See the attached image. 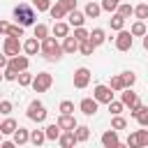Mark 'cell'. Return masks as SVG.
Wrapping results in <instances>:
<instances>
[{
  "label": "cell",
  "instance_id": "9",
  "mask_svg": "<svg viewBox=\"0 0 148 148\" xmlns=\"http://www.w3.org/2000/svg\"><path fill=\"white\" fill-rule=\"evenodd\" d=\"M102 146L104 148H118L120 146V139H118V130H106L104 134H102Z\"/></svg>",
  "mask_w": 148,
  "mask_h": 148
},
{
  "label": "cell",
  "instance_id": "39",
  "mask_svg": "<svg viewBox=\"0 0 148 148\" xmlns=\"http://www.w3.org/2000/svg\"><path fill=\"white\" fill-rule=\"evenodd\" d=\"M14 111V104L9 99H0V116H9Z\"/></svg>",
  "mask_w": 148,
  "mask_h": 148
},
{
  "label": "cell",
  "instance_id": "3",
  "mask_svg": "<svg viewBox=\"0 0 148 148\" xmlns=\"http://www.w3.org/2000/svg\"><path fill=\"white\" fill-rule=\"evenodd\" d=\"M32 90L35 92H46L51 86H53V76L49 74V72H39V74H35L32 76Z\"/></svg>",
  "mask_w": 148,
  "mask_h": 148
},
{
  "label": "cell",
  "instance_id": "28",
  "mask_svg": "<svg viewBox=\"0 0 148 148\" xmlns=\"http://www.w3.org/2000/svg\"><path fill=\"white\" fill-rule=\"evenodd\" d=\"M49 14H51V18H56V21H60L62 16H67V12L62 9V5H60V2L51 5V7H49Z\"/></svg>",
  "mask_w": 148,
  "mask_h": 148
},
{
  "label": "cell",
  "instance_id": "26",
  "mask_svg": "<svg viewBox=\"0 0 148 148\" xmlns=\"http://www.w3.org/2000/svg\"><path fill=\"white\" fill-rule=\"evenodd\" d=\"M109 23H111V30H116V32H118V30H123V28H125V16H120L118 12H113V16L109 18Z\"/></svg>",
  "mask_w": 148,
  "mask_h": 148
},
{
  "label": "cell",
  "instance_id": "35",
  "mask_svg": "<svg viewBox=\"0 0 148 148\" xmlns=\"http://www.w3.org/2000/svg\"><path fill=\"white\" fill-rule=\"evenodd\" d=\"M35 37L42 42L44 37H49V28H46V23H35Z\"/></svg>",
  "mask_w": 148,
  "mask_h": 148
},
{
  "label": "cell",
  "instance_id": "33",
  "mask_svg": "<svg viewBox=\"0 0 148 148\" xmlns=\"http://www.w3.org/2000/svg\"><path fill=\"white\" fill-rule=\"evenodd\" d=\"M120 79H123V86H125V88H132V86L136 83V74H134V72H130V69H127V72H123V74H120Z\"/></svg>",
  "mask_w": 148,
  "mask_h": 148
},
{
  "label": "cell",
  "instance_id": "15",
  "mask_svg": "<svg viewBox=\"0 0 148 148\" xmlns=\"http://www.w3.org/2000/svg\"><path fill=\"white\" fill-rule=\"evenodd\" d=\"M12 141H14V146H25L30 141V132L25 127H16L14 134H12Z\"/></svg>",
  "mask_w": 148,
  "mask_h": 148
},
{
  "label": "cell",
  "instance_id": "4",
  "mask_svg": "<svg viewBox=\"0 0 148 148\" xmlns=\"http://www.w3.org/2000/svg\"><path fill=\"white\" fill-rule=\"evenodd\" d=\"M46 116H49V111H46V106H44L39 99H32V102L28 104V118H30V120H35V123H44Z\"/></svg>",
  "mask_w": 148,
  "mask_h": 148
},
{
  "label": "cell",
  "instance_id": "42",
  "mask_svg": "<svg viewBox=\"0 0 148 148\" xmlns=\"http://www.w3.org/2000/svg\"><path fill=\"white\" fill-rule=\"evenodd\" d=\"M32 7H35L37 12H49V7H51V0H32Z\"/></svg>",
  "mask_w": 148,
  "mask_h": 148
},
{
  "label": "cell",
  "instance_id": "38",
  "mask_svg": "<svg viewBox=\"0 0 148 148\" xmlns=\"http://www.w3.org/2000/svg\"><path fill=\"white\" fill-rule=\"evenodd\" d=\"M111 127H113V130H125V127H127V120H125V118L118 113V116H113V120H111Z\"/></svg>",
  "mask_w": 148,
  "mask_h": 148
},
{
  "label": "cell",
  "instance_id": "34",
  "mask_svg": "<svg viewBox=\"0 0 148 148\" xmlns=\"http://www.w3.org/2000/svg\"><path fill=\"white\" fill-rule=\"evenodd\" d=\"M123 109H125V104H123L120 99H111V102H109V113H111V116L123 113Z\"/></svg>",
  "mask_w": 148,
  "mask_h": 148
},
{
  "label": "cell",
  "instance_id": "54",
  "mask_svg": "<svg viewBox=\"0 0 148 148\" xmlns=\"http://www.w3.org/2000/svg\"><path fill=\"white\" fill-rule=\"evenodd\" d=\"M146 127H148V123H146Z\"/></svg>",
  "mask_w": 148,
  "mask_h": 148
},
{
  "label": "cell",
  "instance_id": "18",
  "mask_svg": "<svg viewBox=\"0 0 148 148\" xmlns=\"http://www.w3.org/2000/svg\"><path fill=\"white\" fill-rule=\"evenodd\" d=\"M16 127H18V123H16L14 118H5V120H0V132H2V136H12Z\"/></svg>",
  "mask_w": 148,
  "mask_h": 148
},
{
  "label": "cell",
  "instance_id": "36",
  "mask_svg": "<svg viewBox=\"0 0 148 148\" xmlns=\"http://www.w3.org/2000/svg\"><path fill=\"white\" fill-rule=\"evenodd\" d=\"M109 88L113 90V92H120L125 86H123V79H120V74H116V76H111V83H109Z\"/></svg>",
  "mask_w": 148,
  "mask_h": 148
},
{
  "label": "cell",
  "instance_id": "48",
  "mask_svg": "<svg viewBox=\"0 0 148 148\" xmlns=\"http://www.w3.org/2000/svg\"><path fill=\"white\" fill-rule=\"evenodd\" d=\"M7 32H9V23L0 18V35H7Z\"/></svg>",
  "mask_w": 148,
  "mask_h": 148
},
{
  "label": "cell",
  "instance_id": "41",
  "mask_svg": "<svg viewBox=\"0 0 148 148\" xmlns=\"http://www.w3.org/2000/svg\"><path fill=\"white\" fill-rule=\"evenodd\" d=\"M58 111H60V113H74V102L62 99V102H60V106H58Z\"/></svg>",
  "mask_w": 148,
  "mask_h": 148
},
{
  "label": "cell",
  "instance_id": "27",
  "mask_svg": "<svg viewBox=\"0 0 148 148\" xmlns=\"http://www.w3.org/2000/svg\"><path fill=\"white\" fill-rule=\"evenodd\" d=\"M116 12H118L120 16H125V18H130V16H134V7H132L130 2H118V7H116Z\"/></svg>",
  "mask_w": 148,
  "mask_h": 148
},
{
  "label": "cell",
  "instance_id": "47",
  "mask_svg": "<svg viewBox=\"0 0 148 148\" xmlns=\"http://www.w3.org/2000/svg\"><path fill=\"white\" fill-rule=\"evenodd\" d=\"M127 146H130V148H139V143H136V134H134V132L127 136Z\"/></svg>",
  "mask_w": 148,
  "mask_h": 148
},
{
  "label": "cell",
  "instance_id": "1",
  "mask_svg": "<svg viewBox=\"0 0 148 148\" xmlns=\"http://www.w3.org/2000/svg\"><path fill=\"white\" fill-rule=\"evenodd\" d=\"M39 53L49 60V62H56V60H60L62 58V44L56 39V37H44L42 39V49H39Z\"/></svg>",
  "mask_w": 148,
  "mask_h": 148
},
{
  "label": "cell",
  "instance_id": "6",
  "mask_svg": "<svg viewBox=\"0 0 148 148\" xmlns=\"http://www.w3.org/2000/svg\"><path fill=\"white\" fill-rule=\"evenodd\" d=\"M132 44H134V37H132V32L130 30H118V35H116V49L118 51H130L132 49Z\"/></svg>",
  "mask_w": 148,
  "mask_h": 148
},
{
  "label": "cell",
  "instance_id": "53",
  "mask_svg": "<svg viewBox=\"0 0 148 148\" xmlns=\"http://www.w3.org/2000/svg\"><path fill=\"white\" fill-rule=\"evenodd\" d=\"M0 143H2V132H0Z\"/></svg>",
  "mask_w": 148,
  "mask_h": 148
},
{
  "label": "cell",
  "instance_id": "49",
  "mask_svg": "<svg viewBox=\"0 0 148 148\" xmlns=\"http://www.w3.org/2000/svg\"><path fill=\"white\" fill-rule=\"evenodd\" d=\"M7 62H9V58L2 53V56H0V69H5V67H7Z\"/></svg>",
  "mask_w": 148,
  "mask_h": 148
},
{
  "label": "cell",
  "instance_id": "17",
  "mask_svg": "<svg viewBox=\"0 0 148 148\" xmlns=\"http://www.w3.org/2000/svg\"><path fill=\"white\" fill-rule=\"evenodd\" d=\"M67 23H69L72 28H79V25L86 23V14L79 12V9H72V12H67Z\"/></svg>",
  "mask_w": 148,
  "mask_h": 148
},
{
  "label": "cell",
  "instance_id": "55",
  "mask_svg": "<svg viewBox=\"0 0 148 148\" xmlns=\"http://www.w3.org/2000/svg\"><path fill=\"white\" fill-rule=\"evenodd\" d=\"M116 2H120V0H116Z\"/></svg>",
  "mask_w": 148,
  "mask_h": 148
},
{
  "label": "cell",
  "instance_id": "37",
  "mask_svg": "<svg viewBox=\"0 0 148 148\" xmlns=\"http://www.w3.org/2000/svg\"><path fill=\"white\" fill-rule=\"evenodd\" d=\"M134 134H136V143H139V148L148 146V130H136Z\"/></svg>",
  "mask_w": 148,
  "mask_h": 148
},
{
  "label": "cell",
  "instance_id": "45",
  "mask_svg": "<svg viewBox=\"0 0 148 148\" xmlns=\"http://www.w3.org/2000/svg\"><path fill=\"white\" fill-rule=\"evenodd\" d=\"M7 35L18 37V39H21V37H23V25H18V23H16V25H9V32H7Z\"/></svg>",
  "mask_w": 148,
  "mask_h": 148
},
{
  "label": "cell",
  "instance_id": "22",
  "mask_svg": "<svg viewBox=\"0 0 148 148\" xmlns=\"http://www.w3.org/2000/svg\"><path fill=\"white\" fill-rule=\"evenodd\" d=\"M67 35H69V23L56 21L53 23V37H67Z\"/></svg>",
  "mask_w": 148,
  "mask_h": 148
},
{
  "label": "cell",
  "instance_id": "13",
  "mask_svg": "<svg viewBox=\"0 0 148 148\" xmlns=\"http://www.w3.org/2000/svg\"><path fill=\"white\" fill-rule=\"evenodd\" d=\"M7 65H9L12 69H16V72H23V69H28L30 60H28V56H12Z\"/></svg>",
  "mask_w": 148,
  "mask_h": 148
},
{
  "label": "cell",
  "instance_id": "46",
  "mask_svg": "<svg viewBox=\"0 0 148 148\" xmlns=\"http://www.w3.org/2000/svg\"><path fill=\"white\" fill-rule=\"evenodd\" d=\"M60 5H62V9L65 12H72V9H76V0H58Z\"/></svg>",
  "mask_w": 148,
  "mask_h": 148
},
{
  "label": "cell",
  "instance_id": "30",
  "mask_svg": "<svg viewBox=\"0 0 148 148\" xmlns=\"http://www.w3.org/2000/svg\"><path fill=\"white\" fill-rule=\"evenodd\" d=\"M134 16H136L139 21H146V18H148V2H139V5L134 7Z\"/></svg>",
  "mask_w": 148,
  "mask_h": 148
},
{
  "label": "cell",
  "instance_id": "21",
  "mask_svg": "<svg viewBox=\"0 0 148 148\" xmlns=\"http://www.w3.org/2000/svg\"><path fill=\"white\" fill-rule=\"evenodd\" d=\"M62 51H65V53H74V51H79V42H76L74 35L62 37Z\"/></svg>",
  "mask_w": 148,
  "mask_h": 148
},
{
  "label": "cell",
  "instance_id": "2",
  "mask_svg": "<svg viewBox=\"0 0 148 148\" xmlns=\"http://www.w3.org/2000/svg\"><path fill=\"white\" fill-rule=\"evenodd\" d=\"M14 18H16V23L23 25V28L37 23V14H35V9H32L30 5H16V7H14Z\"/></svg>",
  "mask_w": 148,
  "mask_h": 148
},
{
  "label": "cell",
  "instance_id": "51",
  "mask_svg": "<svg viewBox=\"0 0 148 148\" xmlns=\"http://www.w3.org/2000/svg\"><path fill=\"white\" fill-rule=\"evenodd\" d=\"M0 146H2V148H14V141H2Z\"/></svg>",
  "mask_w": 148,
  "mask_h": 148
},
{
  "label": "cell",
  "instance_id": "12",
  "mask_svg": "<svg viewBox=\"0 0 148 148\" xmlns=\"http://www.w3.org/2000/svg\"><path fill=\"white\" fill-rule=\"evenodd\" d=\"M39 49H42V42H39L37 37H28V39L23 42V51H25V56H37Z\"/></svg>",
  "mask_w": 148,
  "mask_h": 148
},
{
  "label": "cell",
  "instance_id": "10",
  "mask_svg": "<svg viewBox=\"0 0 148 148\" xmlns=\"http://www.w3.org/2000/svg\"><path fill=\"white\" fill-rule=\"evenodd\" d=\"M56 123H58V127H60L62 132H67V130H74V127L79 125V123H76V118H74V113H60Z\"/></svg>",
  "mask_w": 148,
  "mask_h": 148
},
{
  "label": "cell",
  "instance_id": "24",
  "mask_svg": "<svg viewBox=\"0 0 148 148\" xmlns=\"http://www.w3.org/2000/svg\"><path fill=\"white\" fill-rule=\"evenodd\" d=\"M130 32H132V37H143V35L148 32V30H146V21H139V18H136V21L132 23Z\"/></svg>",
  "mask_w": 148,
  "mask_h": 148
},
{
  "label": "cell",
  "instance_id": "29",
  "mask_svg": "<svg viewBox=\"0 0 148 148\" xmlns=\"http://www.w3.org/2000/svg\"><path fill=\"white\" fill-rule=\"evenodd\" d=\"M46 141V134H44V130H32L30 132V143H35V146H42Z\"/></svg>",
  "mask_w": 148,
  "mask_h": 148
},
{
  "label": "cell",
  "instance_id": "32",
  "mask_svg": "<svg viewBox=\"0 0 148 148\" xmlns=\"http://www.w3.org/2000/svg\"><path fill=\"white\" fill-rule=\"evenodd\" d=\"M16 81H18V86H21V88H28V86L32 83V74H28V69H23V72H18Z\"/></svg>",
  "mask_w": 148,
  "mask_h": 148
},
{
  "label": "cell",
  "instance_id": "14",
  "mask_svg": "<svg viewBox=\"0 0 148 148\" xmlns=\"http://www.w3.org/2000/svg\"><path fill=\"white\" fill-rule=\"evenodd\" d=\"M120 102H123L125 106H134V104H139V95H136L132 88H123V90H120Z\"/></svg>",
  "mask_w": 148,
  "mask_h": 148
},
{
  "label": "cell",
  "instance_id": "43",
  "mask_svg": "<svg viewBox=\"0 0 148 148\" xmlns=\"http://www.w3.org/2000/svg\"><path fill=\"white\" fill-rule=\"evenodd\" d=\"M2 76H5L7 81H16V76H18V72H16V69H12V67L7 65V67L2 69Z\"/></svg>",
  "mask_w": 148,
  "mask_h": 148
},
{
  "label": "cell",
  "instance_id": "19",
  "mask_svg": "<svg viewBox=\"0 0 148 148\" xmlns=\"http://www.w3.org/2000/svg\"><path fill=\"white\" fill-rule=\"evenodd\" d=\"M83 14H86V18H97V16L102 14V7H99L95 0H88V5H86V9H83Z\"/></svg>",
  "mask_w": 148,
  "mask_h": 148
},
{
  "label": "cell",
  "instance_id": "31",
  "mask_svg": "<svg viewBox=\"0 0 148 148\" xmlns=\"http://www.w3.org/2000/svg\"><path fill=\"white\" fill-rule=\"evenodd\" d=\"M97 46L90 42V39H83V42H79V51L83 53V56H92V51H95Z\"/></svg>",
  "mask_w": 148,
  "mask_h": 148
},
{
  "label": "cell",
  "instance_id": "16",
  "mask_svg": "<svg viewBox=\"0 0 148 148\" xmlns=\"http://www.w3.org/2000/svg\"><path fill=\"white\" fill-rule=\"evenodd\" d=\"M58 143H60L62 148H72V146H76L79 141H76V134H74V130L60 132V136H58Z\"/></svg>",
  "mask_w": 148,
  "mask_h": 148
},
{
  "label": "cell",
  "instance_id": "7",
  "mask_svg": "<svg viewBox=\"0 0 148 148\" xmlns=\"http://www.w3.org/2000/svg\"><path fill=\"white\" fill-rule=\"evenodd\" d=\"M92 97L97 99V104H109L111 99H113V90L109 88V86H95V90H92Z\"/></svg>",
  "mask_w": 148,
  "mask_h": 148
},
{
  "label": "cell",
  "instance_id": "44",
  "mask_svg": "<svg viewBox=\"0 0 148 148\" xmlns=\"http://www.w3.org/2000/svg\"><path fill=\"white\" fill-rule=\"evenodd\" d=\"M102 12H116V7H118V2L116 0H102Z\"/></svg>",
  "mask_w": 148,
  "mask_h": 148
},
{
  "label": "cell",
  "instance_id": "25",
  "mask_svg": "<svg viewBox=\"0 0 148 148\" xmlns=\"http://www.w3.org/2000/svg\"><path fill=\"white\" fill-rule=\"evenodd\" d=\"M74 134H76V141L83 143V141L90 139V127H86V125H76V127H74Z\"/></svg>",
  "mask_w": 148,
  "mask_h": 148
},
{
  "label": "cell",
  "instance_id": "52",
  "mask_svg": "<svg viewBox=\"0 0 148 148\" xmlns=\"http://www.w3.org/2000/svg\"><path fill=\"white\" fill-rule=\"evenodd\" d=\"M2 79H5V76H2V69H0V81H2Z\"/></svg>",
  "mask_w": 148,
  "mask_h": 148
},
{
  "label": "cell",
  "instance_id": "20",
  "mask_svg": "<svg viewBox=\"0 0 148 148\" xmlns=\"http://www.w3.org/2000/svg\"><path fill=\"white\" fill-rule=\"evenodd\" d=\"M88 39H90V42H92L95 46H102V44L106 42V32H104L102 28H92V30H90V37H88Z\"/></svg>",
  "mask_w": 148,
  "mask_h": 148
},
{
  "label": "cell",
  "instance_id": "5",
  "mask_svg": "<svg viewBox=\"0 0 148 148\" xmlns=\"http://www.w3.org/2000/svg\"><path fill=\"white\" fill-rule=\"evenodd\" d=\"M21 49H23V44H21L18 37H12V35L5 37V44H2V53H5V56H9V58H12V56H18Z\"/></svg>",
  "mask_w": 148,
  "mask_h": 148
},
{
  "label": "cell",
  "instance_id": "11",
  "mask_svg": "<svg viewBox=\"0 0 148 148\" xmlns=\"http://www.w3.org/2000/svg\"><path fill=\"white\" fill-rule=\"evenodd\" d=\"M79 109H81L83 116H95L97 113V99L95 97H83L81 104H79Z\"/></svg>",
  "mask_w": 148,
  "mask_h": 148
},
{
  "label": "cell",
  "instance_id": "50",
  "mask_svg": "<svg viewBox=\"0 0 148 148\" xmlns=\"http://www.w3.org/2000/svg\"><path fill=\"white\" fill-rule=\"evenodd\" d=\"M141 44H143V49H146V51H148V32H146V35H143V37H141Z\"/></svg>",
  "mask_w": 148,
  "mask_h": 148
},
{
  "label": "cell",
  "instance_id": "23",
  "mask_svg": "<svg viewBox=\"0 0 148 148\" xmlns=\"http://www.w3.org/2000/svg\"><path fill=\"white\" fill-rule=\"evenodd\" d=\"M60 127H58V123H53V125H46L44 127V134H46V141H58V136H60Z\"/></svg>",
  "mask_w": 148,
  "mask_h": 148
},
{
  "label": "cell",
  "instance_id": "8",
  "mask_svg": "<svg viewBox=\"0 0 148 148\" xmlns=\"http://www.w3.org/2000/svg\"><path fill=\"white\" fill-rule=\"evenodd\" d=\"M90 83V69L88 67H79V69H74V88H86Z\"/></svg>",
  "mask_w": 148,
  "mask_h": 148
},
{
  "label": "cell",
  "instance_id": "40",
  "mask_svg": "<svg viewBox=\"0 0 148 148\" xmlns=\"http://www.w3.org/2000/svg\"><path fill=\"white\" fill-rule=\"evenodd\" d=\"M74 37H76V42H83V39L90 37V32H88L83 25H79V28H74Z\"/></svg>",
  "mask_w": 148,
  "mask_h": 148
}]
</instances>
